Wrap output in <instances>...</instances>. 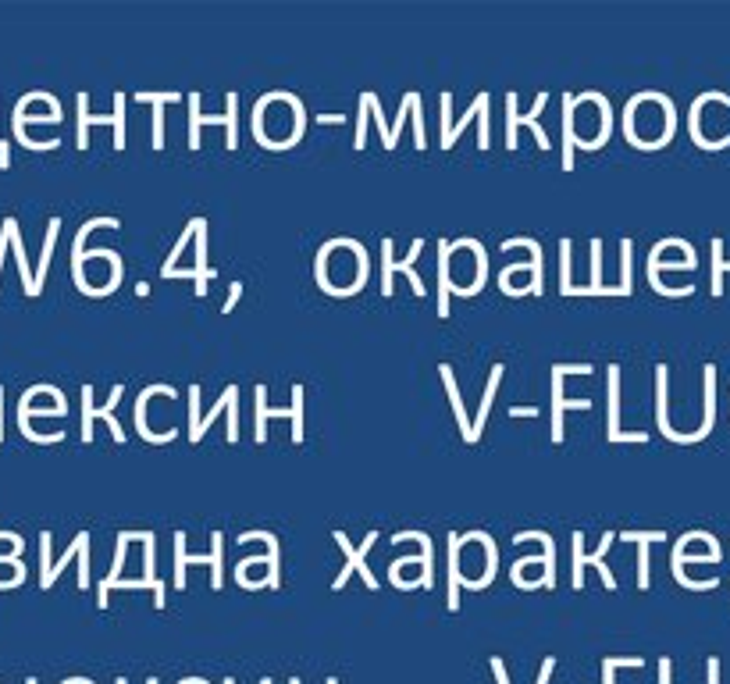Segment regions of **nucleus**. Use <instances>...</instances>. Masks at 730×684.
I'll return each instance as SVG.
<instances>
[{"instance_id": "nucleus-3", "label": "nucleus", "mask_w": 730, "mask_h": 684, "mask_svg": "<svg viewBox=\"0 0 730 684\" xmlns=\"http://www.w3.org/2000/svg\"><path fill=\"white\" fill-rule=\"evenodd\" d=\"M271 417H282V421H292V439L303 442V385H292V407H268L264 403V385H257V442H264V424Z\"/></svg>"}, {"instance_id": "nucleus-23", "label": "nucleus", "mask_w": 730, "mask_h": 684, "mask_svg": "<svg viewBox=\"0 0 730 684\" xmlns=\"http://www.w3.org/2000/svg\"><path fill=\"white\" fill-rule=\"evenodd\" d=\"M8 243H11V228L4 225L0 228V268H4V250H8Z\"/></svg>"}, {"instance_id": "nucleus-1", "label": "nucleus", "mask_w": 730, "mask_h": 684, "mask_svg": "<svg viewBox=\"0 0 730 684\" xmlns=\"http://www.w3.org/2000/svg\"><path fill=\"white\" fill-rule=\"evenodd\" d=\"M592 364H556L552 367V442H563V410H588V399L563 396V375H588Z\"/></svg>"}, {"instance_id": "nucleus-18", "label": "nucleus", "mask_w": 730, "mask_h": 684, "mask_svg": "<svg viewBox=\"0 0 730 684\" xmlns=\"http://www.w3.org/2000/svg\"><path fill=\"white\" fill-rule=\"evenodd\" d=\"M438 371H442V382H446V392H449V399H453V414H456V421H460V428H463V439H471V428H474V424L467 421V414H463L460 389H456V382H453V367L442 364Z\"/></svg>"}, {"instance_id": "nucleus-13", "label": "nucleus", "mask_w": 730, "mask_h": 684, "mask_svg": "<svg viewBox=\"0 0 730 684\" xmlns=\"http://www.w3.org/2000/svg\"><path fill=\"white\" fill-rule=\"evenodd\" d=\"M624 542H638V588H649V546L652 542H663V531L649 535V531H624Z\"/></svg>"}, {"instance_id": "nucleus-4", "label": "nucleus", "mask_w": 730, "mask_h": 684, "mask_svg": "<svg viewBox=\"0 0 730 684\" xmlns=\"http://www.w3.org/2000/svg\"><path fill=\"white\" fill-rule=\"evenodd\" d=\"M236 93H228V114H214V118H203L200 114V93H189V147L200 150V125L203 122H214V125H228V147L236 150L239 139H236Z\"/></svg>"}, {"instance_id": "nucleus-19", "label": "nucleus", "mask_w": 730, "mask_h": 684, "mask_svg": "<svg viewBox=\"0 0 730 684\" xmlns=\"http://www.w3.org/2000/svg\"><path fill=\"white\" fill-rule=\"evenodd\" d=\"M513 246H528L531 253H535V261H531V275H535V282H531V293H542V250H538L535 239H506L503 250H513Z\"/></svg>"}, {"instance_id": "nucleus-22", "label": "nucleus", "mask_w": 730, "mask_h": 684, "mask_svg": "<svg viewBox=\"0 0 730 684\" xmlns=\"http://www.w3.org/2000/svg\"><path fill=\"white\" fill-rule=\"evenodd\" d=\"M239 296H243V282H232V293H228L225 307H221V314H232V307L239 303Z\"/></svg>"}, {"instance_id": "nucleus-24", "label": "nucleus", "mask_w": 730, "mask_h": 684, "mask_svg": "<svg viewBox=\"0 0 730 684\" xmlns=\"http://www.w3.org/2000/svg\"><path fill=\"white\" fill-rule=\"evenodd\" d=\"M510 417H538L535 407H510Z\"/></svg>"}, {"instance_id": "nucleus-12", "label": "nucleus", "mask_w": 730, "mask_h": 684, "mask_svg": "<svg viewBox=\"0 0 730 684\" xmlns=\"http://www.w3.org/2000/svg\"><path fill=\"white\" fill-rule=\"evenodd\" d=\"M93 228H118V221H114V218H97V221H86V225L79 228V236H75V243H72V271H75V285H79L82 293H90L86 275H82V243H86V236H90Z\"/></svg>"}, {"instance_id": "nucleus-10", "label": "nucleus", "mask_w": 730, "mask_h": 684, "mask_svg": "<svg viewBox=\"0 0 730 684\" xmlns=\"http://www.w3.org/2000/svg\"><path fill=\"white\" fill-rule=\"evenodd\" d=\"M86 546H90V535L82 531V535L75 538V546L68 549V553L61 556L57 563H50V531H43V535H40V556H43V578H40V585L43 588L54 585L57 574H61V567H68V560H75V556H82V549H86Z\"/></svg>"}, {"instance_id": "nucleus-17", "label": "nucleus", "mask_w": 730, "mask_h": 684, "mask_svg": "<svg viewBox=\"0 0 730 684\" xmlns=\"http://www.w3.org/2000/svg\"><path fill=\"white\" fill-rule=\"evenodd\" d=\"M499 378H503V364L492 367V378H488V392H485V399H481V410H478V417H474L471 439H467V442H478L481 439V428H485L488 410H492V399H495V389H499Z\"/></svg>"}, {"instance_id": "nucleus-11", "label": "nucleus", "mask_w": 730, "mask_h": 684, "mask_svg": "<svg viewBox=\"0 0 730 684\" xmlns=\"http://www.w3.org/2000/svg\"><path fill=\"white\" fill-rule=\"evenodd\" d=\"M645 432H620V367H609V442H645Z\"/></svg>"}, {"instance_id": "nucleus-9", "label": "nucleus", "mask_w": 730, "mask_h": 684, "mask_svg": "<svg viewBox=\"0 0 730 684\" xmlns=\"http://www.w3.org/2000/svg\"><path fill=\"white\" fill-rule=\"evenodd\" d=\"M613 538H617V535H613V531H606V538H602L599 549H595V556H592V563L599 567V574H602V581H606V588H617V578H613V570H609L606 560H602V556H606V549L613 546ZM581 542H584V538L574 535V588H581V567L588 563V556H584Z\"/></svg>"}, {"instance_id": "nucleus-2", "label": "nucleus", "mask_w": 730, "mask_h": 684, "mask_svg": "<svg viewBox=\"0 0 730 684\" xmlns=\"http://www.w3.org/2000/svg\"><path fill=\"white\" fill-rule=\"evenodd\" d=\"M86 107H90V97L86 93H79V147L86 150L90 147V125H114V147L122 150L125 147V97L118 93L114 97V114H86Z\"/></svg>"}, {"instance_id": "nucleus-6", "label": "nucleus", "mask_w": 730, "mask_h": 684, "mask_svg": "<svg viewBox=\"0 0 730 684\" xmlns=\"http://www.w3.org/2000/svg\"><path fill=\"white\" fill-rule=\"evenodd\" d=\"M545 100H549V93H538L535 111H531V114H517V93H510V97H506V111H510V118H506V147H510V150L517 147V129H520V125H531V129H535L538 147L549 150V132H545L542 125L535 122V114L545 107Z\"/></svg>"}, {"instance_id": "nucleus-16", "label": "nucleus", "mask_w": 730, "mask_h": 684, "mask_svg": "<svg viewBox=\"0 0 730 684\" xmlns=\"http://www.w3.org/2000/svg\"><path fill=\"white\" fill-rule=\"evenodd\" d=\"M4 225L11 228V246H15V257H18V271H22L25 293H29V296H40V289H36V275L29 271V261H25V246H22V236H18V221L15 218H4Z\"/></svg>"}, {"instance_id": "nucleus-7", "label": "nucleus", "mask_w": 730, "mask_h": 684, "mask_svg": "<svg viewBox=\"0 0 730 684\" xmlns=\"http://www.w3.org/2000/svg\"><path fill=\"white\" fill-rule=\"evenodd\" d=\"M421 250H424V239H414V246H410V257H403V261H392V243L385 239L382 243V257H385V271H382V293L385 296H392V278L403 271V275H410V282H414V293L417 296H424V282L414 275V261L421 257Z\"/></svg>"}, {"instance_id": "nucleus-26", "label": "nucleus", "mask_w": 730, "mask_h": 684, "mask_svg": "<svg viewBox=\"0 0 730 684\" xmlns=\"http://www.w3.org/2000/svg\"><path fill=\"white\" fill-rule=\"evenodd\" d=\"M0 442H4V385H0Z\"/></svg>"}, {"instance_id": "nucleus-8", "label": "nucleus", "mask_w": 730, "mask_h": 684, "mask_svg": "<svg viewBox=\"0 0 730 684\" xmlns=\"http://www.w3.org/2000/svg\"><path fill=\"white\" fill-rule=\"evenodd\" d=\"M335 542H339V549L342 553H346V567H342V574L339 578H335V592H339L342 585H346V578L349 574H353V570H360V574H364V581H367V588H378V581L371 578V574H367V567H364V560H367V549H371V542H378V535H367V542L360 549H353L349 546V538L342 535V531H335Z\"/></svg>"}, {"instance_id": "nucleus-20", "label": "nucleus", "mask_w": 730, "mask_h": 684, "mask_svg": "<svg viewBox=\"0 0 730 684\" xmlns=\"http://www.w3.org/2000/svg\"><path fill=\"white\" fill-rule=\"evenodd\" d=\"M485 107H488V93H481V97L474 100L471 114H463V122H460V125H449V129H442V147H453V143H456V136H460V132H463V125L471 122L474 114H481V111H485Z\"/></svg>"}, {"instance_id": "nucleus-5", "label": "nucleus", "mask_w": 730, "mask_h": 684, "mask_svg": "<svg viewBox=\"0 0 730 684\" xmlns=\"http://www.w3.org/2000/svg\"><path fill=\"white\" fill-rule=\"evenodd\" d=\"M118 399H122V385H114L111 403H107V407H93V389H90V385H82V442L93 439V421H97V417H104V421L111 424L114 442H125L122 424L114 421V403H118Z\"/></svg>"}, {"instance_id": "nucleus-15", "label": "nucleus", "mask_w": 730, "mask_h": 684, "mask_svg": "<svg viewBox=\"0 0 730 684\" xmlns=\"http://www.w3.org/2000/svg\"><path fill=\"white\" fill-rule=\"evenodd\" d=\"M136 100H146V104H154V147H164V104H175L179 93H139Z\"/></svg>"}, {"instance_id": "nucleus-14", "label": "nucleus", "mask_w": 730, "mask_h": 684, "mask_svg": "<svg viewBox=\"0 0 730 684\" xmlns=\"http://www.w3.org/2000/svg\"><path fill=\"white\" fill-rule=\"evenodd\" d=\"M438 253H442V261H438V318H449V293H453V282H449V253H453V243H438Z\"/></svg>"}, {"instance_id": "nucleus-25", "label": "nucleus", "mask_w": 730, "mask_h": 684, "mask_svg": "<svg viewBox=\"0 0 730 684\" xmlns=\"http://www.w3.org/2000/svg\"><path fill=\"white\" fill-rule=\"evenodd\" d=\"M0 164H4V168H11V147H8V143H0Z\"/></svg>"}, {"instance_id": "nucleus-21", "label": "nucleus", "mask_w": 730, "mask_h": 684, "mask_svg": "<svg viewBox=\"0 0 730 684\" xmlns=\"http://www.w3.org/2000/svg\"><path fill=\"white\" fill-rule=\"evenodd\" d=\"M720 253H723V243H720V239H716V243H713V293H716V296L723 293V271H730V264L723 261Z\"/></svg>"}]
</instances>
